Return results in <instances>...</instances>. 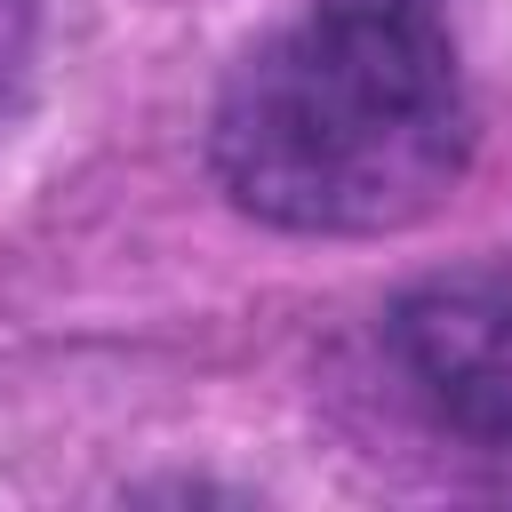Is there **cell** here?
<instances>
[{"label":"cell","mask_w":512,"mask_h":512,"mask_svg":"<svg viewBox=\"0 0 512 512\" xmlns=\"http://www.w3.org/2000/svg\"><path fill=\"white\" fill-rule=\"evenodd\" d=\"M408 392L464 440L512 448V272H448L392 304Z\"/></svg>","instance_id":"7a4b0ae2"},{"label":"cell","mask_w":512,"mask_h":512,"mask_svg":"<svg viewBox=\"0 0 512 512\" xmlns=\"http://www.w3.org/2000/svg\"><path fill=\"white\" fill-rule=\"evenodd\" d=\"M472 152L440 0H304L224 80L208 160L232 208L280 232H400Z\"/></svg>","instance_id":"6da1fadb"},{"label":"cell","mask_w":512,"mask_h":512,"mask_svg":"<svg viewBox=\"0 0 512 512\" xmlns=\"http://www.w3.org/2000/svg\"><path fill=\"white\" fill-rule=\"evenodd\" d=\"M24 64H32V0H0V112H8Z\"/></svg>","instance_id":"3957f363"}]
</instances>
